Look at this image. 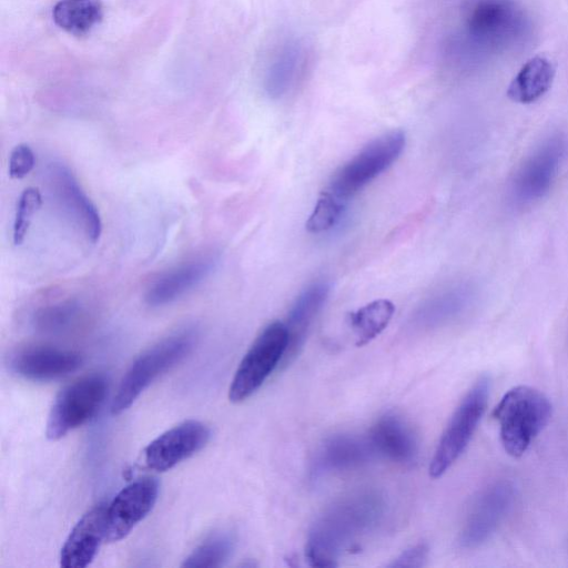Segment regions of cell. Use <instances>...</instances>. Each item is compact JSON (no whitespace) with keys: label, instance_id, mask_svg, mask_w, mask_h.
Wrapping results in <instances>:
<instances>
[{"label":"cell","instance_id":"obj_4","mask_svg":"<svg viewBox=\"0 0 568 568\" xmlns=\"http://www.w3.org/2000/svg\"><path fill=\"white\" fill-rule=\"evenodd\" d=\"M551 409L549 398L534 387L509 389L493 412L504 449L514 457L521 456L548 424Z\"/></svg>","mask_w":568,"mask_h":568},{"label":"cell","instance_id":"obj_27","mask_svg":"<svg viewBox=\"0 0 568 568\" xmlns=\"http://www.w3.org/2000/svg\"><path fill=\"white\" fill-rule=\"evenodd\" d=\"M42 204V196L37 187H27L20 194L12 226V240L14 245L23 243L33 216Z\"/></svg>","mask_w":568,"mask_h":568},{"label":"cell","instance_id":"obj_25","mask_svg":"<svg viewBox=\"0 0 568 568\" xmlns=\"http://www.w3.org/2000/svg\"><path fill=\"white\" fill-rule=\"evenodd\" d=\"M236 538L231 530L215 531L184 559L182 567H220L232 556Z\"/></svg>","mask_w":568,"mask_h":568},{"label":"cell","instance_id":"obj_17","mask_svg":"<svg viewBox=\"0 0 568 568\" xmlns=\"http://www.w3.org/2000/svg\"><path fill=\"white\" fill-rule=\"evenodd\" d=\"M214 255L200 256L181 263L154 278L145 292V303L151 307L171 304L199 286L214 270Z\"/></svg>","mask_w":568,"mask_h":568},{"label":"cell","instance_id":"obj_20","mask_svg":"<svg viewBox=\"0 0 568 568\" xmlns=\"http://www.w3.org/2000/svg\"><path fill=\"white\" fill-rule=\"evenodd\" d=\"M477 287L470 282L453 284L422 304L413 316V323L419 328H437L450 324L475 305Z\"/></svg>","mask_w":568,"mask_h":568},{"label":"cell","instance_id":"obj_16","mask_svg":"<svg viewBox=\"0 0 568 568\" xmlns=\"http://www.w3.org/2000/svg\"><path fill=\"white\" fill-rule=\"evenodd\" d=\"M377 456L367 435L335 434L317 448L311 475L321 478L335 473L359 468Z\"/></svg>","mask_w":568,"mask_h":568},{"label":"cell","instance_id":"obj_28","mask_svg":"<svg viewBox=\"0 0 568 568\" xmlns=\"http://www.w3.org/2000/svg\"><path fill=\"white\" fill-rule=\"evenodd\" d=\"M345 211V206L326 194L321 193L306 221V229L315 234L327 232L341 221Z\"/></svg>","mask_w":568,"mask_h":568},{"label":"cell","instance_id":"obj_12","mask_svg":"<svg viewBox=\"0 0 568 568\" xmlns=\"http://www.w3.org/2000/svg\"><path fill=\"white\" fill-rule=\"evenodd\" d=\"M48 180L63 212L87 241L95 244L102 233L101 216L73 173L64 164L53 162L48 168Z\"/></svg>","mask_w":568,"mask_h":568},{"label":"cell","instance_id":"obj_26","mask_svg":"<svg viewBox=\"0 0 568 568\" xmlns=\"http://www.w3.org/2000/svg\"><path fill=\"white\" fill-rule=\"evenodd\" d=\"M79 313L80 307L77 302L61 301L39 308L32 317V324L42 333H62L75 323Z\"/></svg>","mask_w":568,"mask_h":568},{"label":"cell","instance_id":"obj_6","mask_svg":"<svg viewBox=\"0 0 568 568\" xmlns=\"http://www.w3.org/2000/svg\"><path fill=\"white\" fill-rule=\"evenodd\" d=\"M490 390L488 376H480L465 394L446 425L429 464V476H443L468 446L485 413Z\"/></svg>","mask_w":568,"mask_h":568},{"label":"cell","instance_id":"obj_21","mask_svg":"<svg viewBox=\"0 0 568 568\" xmlns=\"http://www.w3.org/2000/svg\"><path fill=\"white\" fill-rule=\"evenodd\" d=\"M377 458L399 465L412 464L417 456V443L412 429L396 414L381 416L367 434Z\"/></svg>","mask_w":568,"mask_h":568},{"label":"cell","instance_id":"obj_2","mask_svg":"<svg viewBox=\"0 0 568 568\" xmlns=\"http://www.w3.org/2000/svg\"><path fill=\"white\" fill-rule=\"evenodd\" d=\"M385 498L373 489L354 491L326 507L312 525L305 557L313 567H333L383 520Z\"/></svg>","mask_w":568,"mask_h":568},{"label":"cell","instance_id":"obj_3","mask_svg":"<svg viewBox=\"0 0 568 568\" xmlns=\"http://www.w3.org/2000/svg\"><path fill=\"white\" fill-rule=\"evenodd\" d=\"M197 338L199 332L194 326L183 327L139 355L121 379L111 413L119 415L126 410L152 382L192 352Z\"/></svg>","mask_w":568,"mask_h":568},{"label":"cell","instance_id":"obj_19","mask_svg":"<svg viewBox=\"0 0 568 568\" xmlns=\"http://www.w3.org/2000/svg\"><path fill=\"white\" fill-rule=\"evenodd\" d=\"M106 506L99 503L74 525L60 551L62 567L83 568L94 559L102 541L106 540Z\"/></svg>","mask_w":568,"mask_h":568},{"label":"cell","instance_id":"obj_30","mask_svg":"<svg viewBox=\"0 0 568 568\" xmlns=\"http://www.w3.org/2000/svg\"><path fill=\"white\" fill-rule=\"evenodd\" d=\"M428 558V547L425 544L414 545L403 550L397 557H395L388 567L393 568H418L426 565Z\"/></svg>","mask_w":568,"mask_h":568},{"label":"cell","instance_id":"obj_10","mask_svg":"<svg viewBox=\"0 0 568 568\" xmlns=\"http://www.w3.org/2000/svg\"><path fill=\"white\" fill-rule=\"evenodd\" d=\"M517 488L509 479L489 484L475 498L463 523L458 542L465 549L485 544L510 513Z\"/></svg>","mask_w":568,"mask_h":568},{"label":"cell","instance_id":"obj_1","mask_svg":"<svg viewBox=\"0 0 568 568\" xmlns=\"http://www.w3.org/2000/svg\"><path fill=\"white\" fill-rule=\"evenodd\" d=\"M531 31L529 14L516 0H473L447 37L444 53L454 65L471 68L520 47Z\"/></svg>","mask_w":568,"mask_h":568},{"label":"cell","instance_id":"obj_7","mask_svg":"<svg viewBox=\"0 0 568 568\" xmlns=\"http://www.w3.org/2000/svg\"><path fill=\"white\" fill-rule=\"evenodd\" d=\"M567 150V140L561 134H551L532 149L510 180L508 194L513 205H531L549 192Z\"/></svg>","mask_w":568,"mask_h":568},{"label":"cell","instance_id":"obj_11","mask_svg":"<svg viewBox=\"0 0 568 568\" xmlns=\"http://www.w3.org/2000/svg\"><path fill=\"white\" fill-rule=\"evenodd\" d=\"M313 63L311 45L301 38L282 41L271 54L264 70L263 85L272 99H283L305 81Z\"/></svg>","mask_w":568,"mask_h":568},{"label":"cell","instance_id":"obj_13","mask_svg":"<svg viewBox=\"0 0 568 568\" xmlns=\"http://www.w3.org/2000/svg\"><path fill=\"white\" fill-rule=\"evenodd\" d=\"M159 495L155 478H139L124 488L106 506V540L123 539L154 507Z\"/></svg>","mask_w":568,"mask_h":568},{"label":"cell","instance_id":"obj_15","mask_svg":"<svg viewBox=\"0 0 568 568\" xmlns=\"http://www.w3.org/2000/svg\"><path fill=\"white\" fill-rule=\"evenodd\" d=\"M8 366L18 376L48 382L75 372L83 363L81 354L49 345H27L10 353Z\"/></svg>","mask_w":568,"mask_h":568},{"label":"cell","instance_id":"obj_9","mask_svg":"<svg viewBox=\"0 0 568 568\" xmlns=\"http://www.w3.org/2000/svg\"><path fill=\"white\" fill-rule=\"evenodd\" d=\"M109 388L102 374L83 376L57 395L50 409L45 435L57 440L91 420L104 403Z\"/></svg>","mask_w":568,"mask_h":568},{"label":"cell","instance_id":"obj_8","mask_svg":"<svg viewBox=\"0 0 568 568\" xmlns=\"http://www.w3.org/2000/svg\"><path fill=\"white\" fill-rule=\"evenodd\" d=\"M287 348L284 322L267 324L254 339L242 358L232 379L229 398L241 403L251 397L282 365Z\"/></svg>","mask_w":568,"mask_h":568},{"label":"cell","instance_id":"obj_14","mask_svg":"<svg viewBox=\"0 0 568 568\" xmlns=\"http://www.w3.org/2000/svg\"><path fill=\"white\" fill-rule=\"evenodd\" d=\"M210 436L204 423L185 420L153 439L144 449V462L153 470L165 471L202 449Z\"/></svg>","mask_w":568,"mask_h":568},{"label":"cell","instance_id":"obj_23","mask_svg":"<svg viewBox=\"0 0 568 568\" xmlns=\"http://www.w3.org/2000/svg\"><path fill=\"white\" fill-rule=\"evenodd\" d=\"M53 20L61 29L73 36H84L103 17L101 0H60L53 8Z\"/></svg>","mask_w":568,"mask_h":568},{"label":"cell","instance_id":"obj_22","mask_svg":"<svg viewBox=\"0 0 568 568\" xmlns=\"http://www.w3.org/2000/svg\"><path fill=\"white\" fill-rule=\"evenodd\" d=\"M555 64L545 55L528 59L510 81L507 97L517 103L529 104L539 100L551 87Z\"/></svg>","mask_w":568,"mask_h":568},{"label":"cell","instance_id":"obj_5","mask_svg":"<svg viewBox=\"0 0 568 568\" xmlns=\"http://www.w3.org/2000/svg\"><path fill=\"white\" fill-rule=\"evenodd\" d=\"M405 144L400 130L376 138L334 172L322 193L347 207L352 197L397 161Z\"/></svg>","mask_w":568,"mask_h":568},{"label":"cell","instance_id":"obj_24","mask_svg":"<svg viewBox=\"0 0 568 568\" xmlns=\"http://www.w3.org/2000/svg\"><path fill=\"white\" fill-rule=\"evenodd\" d=\"M395 313L394 304L385 298L375 300L348 315L349 326L358 346L376 338L389 324Z\"/></svg>","mask_w":568,"mask_h":568},{"label":"cell","instance_id":"obj_18","mask_svg":"<svg viewBox=\"0 0 568 568\" xmlns=\"http://www.w3.org/2000/svg\"><path fill=\"white\" fill-rule=\"evenodd\" d=\"M331 292L326 280L308 284L294 300L284 322L287 332V348L282 368L288 366L304 346L307 334L321 313Z\"/></svg>","mask_w":568,"mask_h":568},{"label":"cell","instance_id":"obj_29","mask_svg":"<svg viewBox=\"0 0 568 568\" xmlns=\"http://www.w3.org/2000/svg\"><path fill=\"white\" fill-rule=\"evenodd\" d=\"M34 164L36 156L33 150L28 144L20 143L10 153L9 175L16 180L23 179L33 170Z\"/></svg>","mask_w":568,"mask_h":568}]
</instances>
